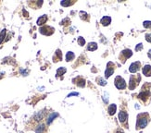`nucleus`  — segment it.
<instances>
[{"mask_svg": "<svg viewBox=\"0 0 151 133\" xmlns=\"http://www.w3.org/2000/svg\"><path fill=\"white\" fill-rule=\"evenodd\" d=\"M43 117H44V112H42V111L38 112V113L35 115V120H37V121L42 120V118Z\"/></svg>", "mask_w": 151, "mask_h": 133, "instance_id": "21", "label": "nucleus"}, {"mask_svg": "<svg viewBox=\"0 0 151 133\" xmlns=\"http://www.w3.org/2000/svg\"><path fill=\"white\" fill-rule=\"evenodd\" d=\"M6 29H4V30L2 31V32H0V43H2L3 42V40H4V38H5V36H6Z\"/></svg>", "mask_w": 151, "mask_h": 133, "instance_id": "23", "label": "nucleus"}, {"mask_svg": "<svg viewBox=\"0 0 151 133\" xmlns=\"http://www.w3.org/2000/svg\"><path fill=\"white\" fill-rule=\"evenodd\" d=\"M143 71V74L147 77H150L151 76V66L150 65H146L142 69Z\"/></svg>", "mask_w": 151, "mask_h": 133, "instance_id": "10", "label": "nucleus"}, {"mask_svg": "<svg viewBox=\"0 0 151 133\" xmlns=\"http://www.w3.org/2000/svg\"><path fill=\"white\" fill-rule=\"evenodd\" d=\"M108 68H107L106 71H105V77L108 79L110 76L112 75L113 72H114V64L112 62H108Z\"/></svg>", "mask_w": 151, "mask_h": 133, "instance_id": "6", "label": "nucleus"}, {"mask_svg": "<svg viewBox=\"0 0 151 133\" xmlns=\"http://www.w3.org/2000/svg\"><path fill=\"white\" fill-rule=\"evenodd\" d=\"M76 79V80H78V82H76L75 84H77L78 86H80V87H84V85H85V80H84L83 78H81V77H77L76 79Z\"/></svg>", "mask_w": 151, "mask_h": 133, "instance_id": "18", "label": "nucleus"}, {"mask_svg": "<svg viewBox=\"0 0 151 133\" xmlns=\"http://www.w3.org/2000/svg\"><path fill=\"white\" fill-rule=\"evenodd\" d=\"M54 62H58V61H60L62 59V53L59 49H58L55 53V56H54Z\"/></svg>", "mask_w": 151, "mask_h": 133, "instance_id": "11", "label": "nucleus"}, {"mask_svg": "<svg viewBox=\"0 0 151 133\" xmlns=\"http://www.w3.org/2000/svg\"><path fill=\"white\" fill-rule=\"evenodd\" d=\"M67 71V69H65V68H63V66H61V68H58V69H57V77H59V76H62L64 75V73Z\"/></svg>", "mask_w": 151, "mask_h": 133, "instance_id": "20", "label": "nucleus"}, {"mask_svg": "<svg viewBox=\"0 0 151 133\" xmlns=\"http://www.w3.org/2000/svg\"><path fill=\"white\" fill-rule=\"evenodd\" d=\"M140 68H141V63L140 62H134V63H132L131 64V66H130V68H129V71L131 73H135V72H137V71L140 69Z\"/></svg>", "mask_w": 151, "mask_h": 133, "instance_id": "8", "label": "nucleus"}, {"mask_svg": "<svg viewBox=\"0 0 151 133\" xmlns=\"http://www.w3.org/2000/svg\"><path fill=\"white\" fill-rule=\"evenodd\" d=\"M111 22V18L108 17V16H105L101 19V24L103 26H108Z\"/></svg>", "mask_w": 151, "mask_h": 133, "instance_id": "12", "label": "nucleus"}, {"mask_svg": "<svg viewBox=\"0 0 151 133\" xmlns=\"http://www.w3.org/2000/svg\"><path fill=\"white\" fill-rule=\"evenodd\" d=\"M116 110H117V106H116L115 104L110 105L109 106H108V115H109V116H113V115L116 113Z\"/></svg>", "mask_w": 151, "mask_h": 133, "instance_id": "14", "label": "nucleus"}, {"mask_svg": "<svg viewBox=\"0 0 151 133\" xmlns=\"http://www.w3.org/2000/svg\"><path fill=\"white\" fill-rule=\"evenodd\" d=\"M128 119V114L125 111H121L119 113V120L121 123H126Z\"/></svg>", "mask_w": 151, "mask_h": 133, "instance_id": "9", "label": "nucleus"}, {"mask_svg": "<svg viewBox=\"0 0 151 133\" xmlns=\"http://www.w3.org/2000/svg\"><path fill=\"white\" fill-rule=\"evenodd\" d=\"M148 56L151 58V50H150V51H149V53H148Z\"/></svg>", "mask_w": 151, "mask_h": 133, "instance_id": "32", "label": "nucleus"}, {"mask_svg": "<svg viewBox=\"0 0 151 133\" xmlns=\"http://www.w3.org/2000/svg\"><path fill=\"white\" fill-rule=\"evenodd\" d=\"M114 83H115V86H116L119 90H124V89L126 88L125 80H124V79H122L121 76H117V77L115 78Z\"/></svg>", "mask_w": 151, "mask_h": 133, "instance_id": "3", "label": "nucleus"}, {"mask_svg": "<svg viewBox=\"0 0 151 133\" xmlns=\"http://www.w3.org/2000/svg\"><path fill=\"white\" fill-rule=\"evenodd\" d=\"M40 32L44 35H51L54 33L55 29L53 27H50V26H43L40 28Z\"/></svg>", "mask_w": 151, "mask_h": 133, "instance_id": "4", "label": "nucleus"}, {"mask_svg": "<svg viewBox=\"0 0 151 133\" xmlns=\"http://www.w3.org/2000/svg\"><path fill=\"white\" fill-rule=\"evenodd\" d=\"M142 49H143V45H142V43H138V45H136L135 51H141Z\"/></svg>", "mask_w": 151, "mask_h": 133, "instance_id": "27", "label": "nucleus"}, {"mask_svg": "<svg viewBox=\"0 0 151 133\" xmlns=\"http://www.w3.org/2000/svg\"><path fill=\"white\" fill-rule=\"evenodd\" d=\"M74 95H75V96H78V95H79V93H78V92H71V93H70V94L68 95V97L74 96Z\"/></svg>", "mask_w": 151, "mask_h": 133, "instance_id": "30", "label": "nucleus"}, {"mask_svg": "<svg viewBox=\"0 0 151 133\" xmlns=\"http://www.w3.org/2000/svg\"><path fill=\"white\" fill-rule=\"evenodd\" d=\"M97 82H98V84H99V85H101V86L107 85V82L105 80V79H102V78H98V79H97Z\"/></svg>", "mask_w": 151, "mask_h": 133, "instance_id": "24", "label": "nucleus"}, {"mask_svg": "<svg viewBox=\"0 0 151 133\" xmlns=\"http://www.w3.org/2000/svg\"><path fill=\"white\" fill-rule=\"evenodd\" d=\"M132 56H133V52H132V50H130V49H125V50H123V51H121V56H120V58H121V61H122V62L124 63V62H125L126 59H128V58L131 57Z\"/></svg>", "mask_w": 151, "mask_h": 133, "instance_id": "5", "label": "nucleus"}, {"mask_svg": "<svg viewBox=\"0 0 151 133\" xmlns=\"http://www.w3.org/2000/svg\"><path fill=\"white\" fill-rule=\"evenodd\" d=\"M78 43H79V45H81V46H84V43H85V40H84L83 37H79V38H78Z\"/></svg>", "mask_w": 151, "mask_h": 133, "instance_id": "25", "label": "nucleus"}, {"mask_svg": "<svg viewBox=\"0 0 151 133\" xmlns=\"http://www.w3.org/2000/svg\"><path fill=\"white\" fill-rule=\"evenodd\" d=\"M116 133H124L123 132L122 130H121V129H118V130H117V132Z\"/></svg>", "mask_w": 151, "mask_h": 133, "instance_id": "31", "label": "nucleus"}, {"mask_svg": "<svg viewBox=\"0 0 151 133\" xmlns=\"http://www.w3.org/2000/svg\"><path fill=\"white\" fill-rule=\"evenodd\" d=\"M149 97H150V92H149V91H145L144 89H143V91L138 95V98L141 99L143 102H147V99H148Z\"/></svg>", "mask_w": 151, "mask_h": 133, "instance_id": "7", "label": "nucleus"}, {"mask_svg": "<svg viewBox=\"0 0 151 133\" xmlns=\"http://www.w3.org/2000/svg\"><path fill=\"white\" fill-rule=\"evenodd\" d=\"M74 57H75V56H74V53H73V52L69 51L67 53V55H66V61H67V62H70V61L73 60Z\"/></svg>", "mask_w": 151, "mask_h": 133, "instance_id": "17", "label": "nucleus"}, {"mask_svg": "<svg viewBox=\"0 0 151 133\" xmlns=\"http://www.w3.org/2000/svg\"><path fill=\"white\" fill-rule=\"evenodd\" d=\"M35 132L36 133H43L45 130V126L44 124H39L36 128H35Z\"/></svg>", "mask_w": 151, "mask_h": 133, "instance_id": "16", "label": "nucleus"}, {"mask_svg": "<svg viewBox=\"0 0 151 133\" xmlns=\"http://www.w3.org/2000/svg\"><path fill=\"white\" fill-rule=\"evenodd\" d=\"M46 20H47V16L46 15H43V16H41V17L39 18L38 19H37V25H44V24L46 22Z\"/></svg>", "mask_w": 151, "mask_h": 133, "instance_id": "15", "label": "nucleus"}, {"mask_svg": "<svg viewBox=\"0 0 151 133\" xmlns=\"http://www.w3.org/2000/svg\"><path fill=\"white\" fill-rule=\"evenodd\" d=\"M143 25H144L145 28H151V21H149V20H146V21H144Z\"/></svg>", "mask_w": 151, "mask_h": 133, "instance_id": "26", "label": "nucleus"}, {"mask_svg": "<svg viewBox=\"0 0 151 133\" xmlns=\"http://www.w3.org/2000/svg\"><path fill=\"white\" fill-rule=\"evenodd\" d=\"M141 80L140 75H133L130 78V82H129V89L130 90H134L136 88V86L138 85L139 82Z\"/></svg>", "mask_w": 151, "mask_h": 133, "instance_id": "2", "label": "nucleus"}, {"mask_svg": "<svg viewBox=\"0 0 151 133\" xmlns=\"http://www.w3.org/2000/svg\"><path fill=\"white\" fill-rule=\"evenodd\" d=\"M148 123V114L147 113H143L139 114L137 116V122H136V129H144L147 127Z\"/></svg>", "mask_w": 151, "mask_h": 133, "instance_id": "1", "label": "nucleus"}, {"mask_svg": "<svg viewBox=\"0 0 151 133\" xmlns=\"http://www.w3.org/2000/svg\"><path fill=\"white\" fill-rule=\"evenodd\" d=\"M58 116V113H55V112H53V113H51V114L48 116L47 119H46V123H47V125H50L52 123V121L54 120L55 118L57 117V116Z\"/></svg>", "mask_w": 151, "mask_h": 133, "instance_id": "13", "label": "nucleus"}, {"mask_svg": "<svg viewBox=\"0 0 151 133\" xmlns=\"http://www.w3.org/2000/svg\"><path fill=\"white\" fill-rule=\"evenodd\" d=\"M60 4L62 6H69L73 4V2H71V1H61Z\"/></svg>", "mask_w": 151, "mask_h": 133, "instance_id": "22", "label": "nucleus"}, {"mask_svg": "<svg viewBox=\"0 0 151 133\" xmlns=\"http://www.w3.org/2000/svg\"><path fill=\"white\" fill-rule=\"evenodd\" d=\"M97 43H89L88 45H87V50L89 51H94V50H97Z\"/></svg>", "mask_w": 151, "mask_h": 133, "instance_id": "19", "label": "nucleus"}, {"mask_svg": "<svg viewBox=\"0 0 151 133\" xmlns=\"http://www.w3.org/2000/svg\"><path fill=\"white\" fill-rule=\"evenodd\" d=\"M103 100H104V102H105V103L108 104V93H107V92H105V94H104Z\"/></svg>", "mask_w": 151, "mask_h": 133, "instance_id": "28", "label": "nucleus"}, {"mask_svg": "<svg viewBox=\"0 0 151 133\" xmlns=\"http://www.w3.org/2000/svg\"><path fill=\"white\" fill-rule=\"evenodd\" d=\"M146 40H147V42H149V43H151V33H147V34L146 35Z\"/></svg>", "mask_w": 151, "mask_h": 133, "instance_id": "29", "label": "nucleus"}]
</instances>
